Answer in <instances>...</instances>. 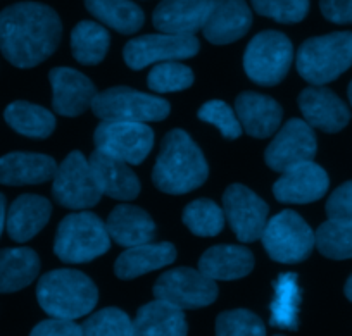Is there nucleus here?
<instances>
[{"mask_svg":"<svg viewBox=\"0 0 352 336\" xmlns=\"http://www.w3.org/2000/svg\"><path fill=\"white\" fill-rule=\"evenodd\" d=\"M63 25L52 8L21 2L0 12V50L16 67L38 66L59 47Z\"/></svg>","mask_w":352,"mask_h":336,"instance_id":"1","label":"nucleus"},{"mask_svg":"<svg viewBox=\"0 0 352 336\" xmlns=\"http://www.w3.org/2000/svg\"><path fill=\"white\" fill-rule=\"evenodd\" d=\"M209 168L201 148L184 130L169 131L152 171V181L161 192L184 195L208 179Z\"/></svg>","mask_w":352,"mask_h":336,"instance_id":"2","label":"nucleus"},{"mask_svg":"<svg viewBox=\"0 0 352 336\" xmlns=\"http://www.w3.org/2000/svg\"><path fill=\"white\" fill-rule=\"evenodd\" d=\"M36 298L43 311L56 319L74 321L97 305V287L80 271L57 269L40 278Z\"/></svg>","mask_w":352,"mask_h":336,"instance_id":"3","label":"nucleus"},{"mask_svg":"<svg viewBox=\"0 0 352 336\" xmlns=\"http://www.w3.org/2000/svg\"><path fill=\"white\" fill-rule=\"evenodd\" d=\"M352 66V32L306 40L297 52V71L307 83L323 87Z\"/></svg>","mask_w":352,"mask_h":336,"instance_id":"4","label":"nucleus"},{"mask_svg":"<svg viewBox=\"0 0 352 336\" xmlns=\"http://www.w3.org/2000/svg\"><path fill=\"white\" fill-rule=\"evenodd\" d=\"M109 247L111 236L106 223L92 212H78L60 221L54 252L64 262L81 264L100 257Z\"/></svg>","mask_w":352,"mask_h":336,"instance_id":"5","label":"nucleus"},{"mask_svg":"<svg viewBox=\"0 0 352 336\" xmlns=\"http://www.w3.org/2000/svg\"><path fill=\"white\" fill-rule=\"evenodd\" d=\"M168 100L128 87H114L97 93L92 111L104 123H151L169 116Z\"/></svg>","mask_w":352,"mask_h":336,"instance_id":"6","label":"nucleus"},{"mask_svg":"<svg viewBox=\"0 0 352 336\" xmlns=\"http://www.w3.org/2000/svg\"><path fill=\"white\" fill-rule=\"evenodd\" d=\"M294 59L292 42L280 32H263L254 36L243 54V69L257 85L273 87L287 76Z\"/></svg>","mask_w":352,"mask_h":336,"instance_id":"7","label":"nucleus"},{"mask_svg":"<svg viewBox=\"0 0 352 336\" xmlns=\"http://www.w3.org/2000/svg\"><path fill=\"white\" fill-rule=\"evenodd\" d=\"M261 240L268 256L282 264L302 262L316 247L314 232L294 210H283L268 219Z\"/></svg>","mask_w":352,"mask_h":336,"instance_id":"8","label":"nucleus"},{"mask_svg":"<svg viewBox=\"0 0 352 336\" xmlns=\"http://www.w3.org/2000/svg\"><path fill=\"white\" fill-rule=\"evenodd\" d=\"M52 195L59 205L81 210L94 207L102 197L88 159L81 152H71L59 166L54 176Z\"/></svg>","mask_w":352,"mask_h":336,"instance_id":"9","label":"nucleus"},{"mask_svg":"<svg viewBox=\"0 0 352 336\" xmlns=\"http://www.w3.org/2000/svg\"><path fill=\"white\" fill-rule=\"evenodd\" d=\"M154 297L180 311L201 309L218 298V284L201 271L178 267L164 273L155 281Z\"/></svg>","mask_w":352,"mask_h":336,"instance_id":"10","label":"nucleus"},{"mask_svg":"<svg viewBox=\"0 0 352 336\" xmlns=\"http://www.w3.org/2000/svg\"><path fill=\"white\" fill-rule=\"evenodd\" d=\"M96 148L102 154L140 164L154 147V131L144 123H102L94 135Z\"/></svg>","mask_w":352,"mask_h":336,"instance_id":"11","label":"nucleus"},{"mask_svg":"<svg viewBox=\"0 0 352 336\" xmlns=\"http://www.w3.org/2000/svg\"><path fill=\"white\" fill-rule=\"evenodd\" d=\"M201 49V43L195 36L182 35H144L130 40L124 45V63L135 71L147 67L155 63H176L180 59L194 57Z\"/></svg>","mask_w":352,"mask_h":336,"instance_id":"12","label":"nucleus"},{"mask_svg":"<svg viewBox=\"0 0 352 336\" xmlns=\"http://www.w3.org/2000/svg\"><path fill=\"white\" fill-rule=\"evenodd\" d=\"M223 212L240 242H256L268 223V205L252 190L232 185L223 195Z\"/></svg>","mask_w":352,"mask_h":336,"instance_id":"13","label":"nucleus"},{"mask_svg":"<svg viewBox=\"0 0 352 336\" xmlns=\"http://www.w3.org/2000/svg\"><path fill=\"white\" fill-rule=\"evenodd\" d=\"M316 148L313 128L302 120H290L268 145L264 161L273 171L285 172L296 166L313 161Z\"/></svg>","mask_w":352,"mask_h":336,"instance_id":"14","label":"nucleus"},{"mask_svg":"<svg viewBox=\"0 0 352 336\" xmlns=\"http://www.w3.org/2000/svg\"><path fill=\"white\" fill-rule=\"evenodd\" d=\"M299 107L311 128L338 133L351 121V111L342 98L323 87H311L299 95Z\"/></svg>","mask_w":352,"mask_h":336,"instance_id":"15","label":"nucleus"},{"mask_svg":"<svg viewBox=\"0 0 352 336\" xmlns=\"http://www.w3.org/2000/svg\"><path fill=\"white\" fill-rule=\"evenodd\" d=\"M52 85V105L54 111L60 116H80L92 107L97 90L94 83L80 71L71 67H56L49 73Z\"/></svg>","mask_w":352,"mask_h":336,"instance_id":"16","label":"nucleus"},{"mask_svg":"<svg viewBox=\"0 0 352 336\" xmlns=\"http://www.w3.org/2000/svg\"><path fill=\"white\" fill-rule=\"evenodd\" d=\"M212 0H162L152 14L155 28L166 35L195 36L204 28Z\"/></svg>","mask_w":352,"mask_h":336,"instance_id":"17","label":"nucleus"},{"mask_svg":"<svg viewBox=\"0 0 352 336\" xmlns=\"http://www.w3.org/2000/svg\"><path fill=\"white\" fill-rule=\"evenodd\" d=\"M328 185L327 171L309 161L283 172L273 186V193L283 203H311L328 192Z\"/></svg>","mask_w":352,"mask_h":336,"instance_id":"18","label":"nucleus"},{"mask_svg":"<svg viewBox=\"0 0 352 336\" xmlns=\"http://www.w3.org/2000/svg\"><path fill=\"white\" fill-rule=\"evenodd\" d=\"M252 25V12L245 0H212L204 36L214 45H226L242 38Z\"/></svg>","mask_w":352,"mask_h":336,"instance_id":"19","label":"nucleus"},{"mask_svg":"<svg viewBox=\"0 0 352 336\" xmlns=\"http://www.w3.org/2000/svg\"><path fill=\"white\" fill-rule=\"evenodd\" d=\"M235 114L242 130L254 138H268L282 124V107L266 95L245 91L235 100Z\"/></svg>","mask_w":352,"mask_h":336,"instance_id":"20","label":"nucleus"},{"mask_svg":"<svg viewBox=\"0 0 352 336\" xmlns=\"http://www.w3.org/2000/svg\"><path fill=\"white\" fill-rule=\"evenodd\" d=\"M88 164L102 195L118 200L137 199L140 193V181L126 162L96 150L88 159Z\"/></svg>","mask_w":352,"mask_h":336,"instance_id":"21","label":"nucleus"},{"mask_svg":"<svg viewBox=\"0 0 352 336\" xmlns=\"http://www.w3.org/2000/svg\"><path fill=\"white\" fill-rule=\"evenodd\" d=\"M52 205L38 195H21L9 207L6 228L14 242L25 243L38 235L49 223Z\"/></svg>","mask_w":352,"mask_h":336,"instance_id":"22","label":"nucleus"},{"mask_svg":"<svg viewBox=\"0 0 352 336\" xmlns=\"http://www.w3.org/2000/svg\"><path fill=\"white\" fill-rule=\"evenodd\" d=\"M56 171V161L43 154L14 152V154L0 157V183L2 185H38V183L54 179Z\"/></svg>","mask_w":352,"mask_h":336,"instance_id":"23","label":"nucleus"},{"mask_svg":"<svg viewBox=\"0 0 352 336\" xmlns=\"http://www.w3.org/2000/svg\"><path fill=\"white\" fill-rule=\"evenodd\" d=\"M254 267V256L239 245H216L199 259V271L212 281L240 280Z\"/></svg>","mask_w":352,"mask_h":336,"instance_id":"24","label":"nucleus"},{"mask_svg":"<svg viewBox=\"0 0 352 336\" xmlns=\"http://www.w3.org/2000/svg\"><path fill=\"white\" fill-rule=\"evenodd\" d=\"M107 233L120 245L137 247L151 243L155 236V224L144 209L135 205H118L107 219Z\"/></svg>","mask_w":352,"mask_h":336,"instance_id":"25","label":"nucleus"},{"mask_svg":"<svg viewBox=\"0 0 352 336\" xmlns=\"http://www.w3.org/2000/svg\"><path fill=\"white\" fill-rule=\"evenodd\" d=\"M175 259L176 249L171 243H144L124 250L114 264V273L120 280H133L142 274L169 266Z\"/></svg>","mask_w":352,"mask_h":336,"instance_id":"26","label":"nucleus"},{"mask_svg":"<svg viewBox=\"0 0 352 336\" xmlns=\"http://www.w3.org/2000/svg\"><path fill=\"white\" fill-rule=\"evenodd\" d=\"M133 336H187V319L184 311L166 302H148L138 309Z\"/></svg>","mask_w":352,"mask_h":336,"instance_id":"27","label":"nucleus"},{"mask_svg":"<svg viewBox=\"0 0 352 336\" xmlns=\"http://www.w3.org/2000/svg\"><path fill=\"white\" fill-rule=\"evenodd\" d=\"M40 259L32 249L0 250V293H12L38 276Z\"/></svg>","mask_w":352,"mask_h":336,"instance_id":"28","label":"nucleus"},{"mask_svg":"<svg viewBox=\"0 0 352 336\" xmlns=\"http://www.w3.org/2000/svg\"><path fill=\"white\" fill-rule=\"evenodd\" d=\"M85 8L96 19L121 35H131L144 26V11L131 0H85Z\"/></svg>","mask_w":352,"mask_h":336,"instance_id":"29","label":"nucleus"},{"mask_svg":"<svg viewBox=\"0 0 352 336\" xmlns=\"http://www.w3.org/2000/svg\"><path fill=\"white\" fill-rule=\"evenodd\" d=\"M4 117L12 130L28 138H36V140L50 137L56 128V117L52 112L30 102H12L6 109Z\"/></svg>","mask_w":352,"mask_h":336,"instance_id":"30","label":"nucleus"},{"mask_svg":"<svg viewBox=\"0 0 352 336\" xmlns=\"http://www.w3.org/2000/svg\"><path fill=\"white\" fill-rule=\"evenodd\" d=\"M109 33L99 23L81 21L71 32V50L74 59L85 66L102 63L109 50Z\"/></svg>","mask_w":352,"mask_h":336,"instance_id":"31","label":"nucleus"},{"mask_svg":"<svg viewBox=\"0 0 352 336\" xmlns=\"http://www.w3.org/2000/svg\"><path fill=\"white\" fill-rule=\"evenodd\" d=\"M300 304V288L296 274H282L276 281L275 298L272 302V324L296 329Z\"/></svg>","mask_w":352,"mask_h":336,"instance_id":"32","label":"nucleus"},{"mask_svg":"<svg viewBox=\"0 0 352 336\" xmlns=\"http://www.w3.org/2000/svg\"><path fill=\"white\" fill-rule=\"evenodd\" d=\"M316 249L333 260L352 259V223L328 219L314 233Z\"/></svg>","mask_w":352,"mask_h":336,"instance_id":"33","label":"nucleus"},{"mask_svg":"<svg viewBox=\"0 0 352 336\" xmlns=\"http://www.w3.org/2000/svg\"><path fill=\"white\" fill-rule=\"evenodd\" d=\"M225 212L212 200L199 199L184 210V223L194 235L214 236L225 226Z\"/></svg>","mask_w":352,"mask_h":336,"instance_id":"34","label":"nucleus"},{"mask_svg":"<svg viewBox=\"0 0 352 336\" xmlns=\"http://www.w3.org/2000/svg\"><path fill=\"white\" fill-rule=\"evenodd\" d=\"M81 336H133V321L120 309H102L81 324Z\"/></svg>","mask_w":352,"mask_h":336,"instance_id":"35","label":"nucleus"},{"mask_svg":"<svg viewBox=\"0 0 352 336\" xmlns=\"http://www.w3.org/2000/svg\"><path fill=\"white\" fill-rule=\"evenodd\" d=\"M194 83V73L190 67L180 63H161L148 73L147 85L157 93L187 90Z\"/></svg>","mask_w":352,"mask_h":336,"instance_id":"36","label":"nucleus"},{"mask_svg":"<svg viewBox=\"0 0 352 336\" xmlns=\"http://www.w3.org/2000/svg\"><path fill=\"white\" fill-rule=\"evenodd\" d=\"M216 336H266L263 321L245 309L221 312L216 319Z\"/></svg>","mask_w":352,"mask_h":336,"instance_id":"37","label":"nucleus"},{"mask_svg":"<svg viewBox=\"0 0 352 336\" xmlns=\"http://www.w3.org/2000/svg\"><path fill=\"white\" fill-rule=\"evenodd\" d=\"M257 14L283 25L300 23L309 12V0H250Z\"/></svg>","mask_w":352,"mask_h":336,"instance_id":"38","label":"nucleus"},{"mask_svg":"<svg viewBox=\"0 0 352 336\" xmlns=\"http://www.w3.org/2000/svg\"><path fill=\"white\" fill-rule=\"evenodd\" d=\"M199 117L206 123L212 124L221 131V135L228 140H235L242 135V126L236 117L235 111H232L226 102L223 100H209L199 109Z\"/></svg>","mask_w":352,"mask_h":336,"instance_id":"39","label":"nucleus"},{"mask_svg":"<svg viewBox=\"0 0 352 336\" xmlns=\"http://www.w3.org/2000/svg\"><path fill=\"white\" fill-rule=\"evenodd\" d=\"M327 216L331 221L352 223V181L338 186L327 202Z\"/></svg>","mask_w":352,"mask_h":336,"instance_id":"40","label":"nucleus"},{"mask_svg":"<svg viewBox=\"0 0 352 336\" xmlns=\"http://www.w3.org/2000/svg\"><path fill=\"white\" fill-rule=\"evenodd\" d=\"M30 336H81V326L66 319H47L33 328Z\"/></svg>","mask_w":352,"mask_h":336,"instance_id":"41","label":"nucleus"},{"mask_svg":"<svg viewBox=\"0 0 352 336\" xmlns=\"http://www.w3.org/2000/svg\"><path fill=\"white\" fill-rule=\"evenodd\" d=\"M320 9L335 25H352V0H320Z\"/></svg>","mask_w":352,"mask_h":336,"instance_id":"42","label":"nucleus"},{"mask_svg":"<svg viewBox=\"0 0 352 336\" xmlns=\"http://www.w3.org/2000/svg\"><path fill=\"white\" fill-rule=\"evenodd\" d=\"M6 219H8V210H6V197L0 193V235L4 232Z\"/></svg>","mask_w":352,"mask_h":336,"instance_id":"43","label":"nucleus"},{"mask_svg":"<svg viewBox=\"0 0 352 336\" xmlns=\"http://www.w3.org/2000/svg\"><path fill=\"white\" fill-rule=\"evenodd\" d=\"M344 293H345V297L349 298V300L352 302V274L351 276H349V280L345 281V288H344Z\"/></svg>","mask_w":352,"mask_h":336,"instance_id":"44","label":"nucleus"},{"mask_svg":"<svg viewBox=\"0 0 352 336\" xmlns=\"http://www.w3.org/2000/svg\"><path fill=\"white\" fill-rule=\"evenodd\" d=\"M347 95H349V102H351V105H352V81L347 88Z\"/></svg>","mask_w":352,"mask_h":336,"instance_id":"45","label":"nucleus"},{"mask_svg":"<svg viewBox=\"0 0 352 336\" xmlns=\"http://www.w3.org/2000/svg\"><path fill=\"white\" fill-rule=\"evenodd\" d=\"M275 336H282V335H275Z\"/></svg>","mask_w":352,"mask_h":336,"instance_id":"46","label":"nucleus"}]
</instances>
